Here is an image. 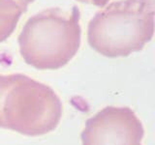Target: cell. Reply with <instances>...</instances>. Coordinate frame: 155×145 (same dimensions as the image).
<instances>
[{
	"instance_id": "cell-1",
	"label": "cell",
	"mask_w": 155,
	"mask_h": 145,
	"mask_svg": "<svg viewBox=\"0 0 155 145\" xmlns=\"http://www.w3.org/2000/svg\"><path fill=\"white\" fill-rule=\"evenodd\" d=\"M61 117V101L50 86L22 74L0 75V128L37 137L52 132Z\"/></svg>"
},
{
	"instance_id": "cell-2",
	"label": "cell",
	"mask_w": 155,
	"mask_h": 145,
	"mask_svg": "<svg viewBox=\"0 0 155 145\" xmlns=\"http://www.w3.org/2000/svg\"><path fill=\"white\" fill-rule=\"evenodd\" d=\"M81 13L51 8L26 21L18 36L19 52L26 62L38 70H57L77 54L81 46Z\"/></svg>"
},
{
	"instance_id": "cell-3",
	"label": "cell",
	"mask_w": 155,
	"mask_h": 145,
	"mask_svg": "<svg viewBox=\"0 0 155 145\" xmlns=\"http://www.w3.org/2000/svg\"><path fill=\"white\" fill-rule=\"evenodd\" d=\"M152 0H120L97 13L88 24L90 47L106 57L142 50L153 37Z\"/></svg>"
},
{
	"instance_id": "cell-4",
	"label": "cell",
	"mask_w": 155,
	"mask_h": 145,
	"mask_svg": "<svg viewBox=\"0 0 155 145\" xmlns=\"http://www.w3.org/2000/svg\"><path fill=\"white\" fill-rule=\"evenodd\" d=\"M142 122L129 108L107 106L85 123L82 145H143Z\"/></svg>"
},
{
	"instance_id": "cell-5",
	"label": "cell",
	"mask_w": 155,
	"mask_h": 145,
	"mask_svg": "<svg viewBox=\"0 0 155 145\" xmlns=\"http://www.w3.org/2000/svg\"><path fill=\"white\" fill-rule=\"evenodd\" d=\"M24 12L15 0H0V43L12 35Z\"/></svg>"
},
{
	"instance_id": "cell-6",
	"label": "cell",
	"mask_w": 155,
	"mask_h": 145,
	"mask_svg": "<svg viewBox=\"0 0 155 145\" xmlns=\"http://www.w3.org/2000/svg\"><path fill=\"white\" fill-rule=\"evenodd\" d=\"M78 1L82 2V3L92 4V5H94V6H98V7H104L109 3L110 0H78Z\"/></svg>"
},
{
	"instance_id": "cell-7",
	"label": "cell",
	"mask_w": 155,
	"mask_h": 145,
	"mask_svg": "<svg viewBox=\"0 0 155 145\" xmlns=\"http://www.w3.org/2000/svg\"><path fill=\"white\" fill-rule=\"evenodd\" d=\"M19 6H21L24 11H26L27 10V7H28V5L30 4V3H32L34 0H15Z\"/></svg>"
}]
</instances>
